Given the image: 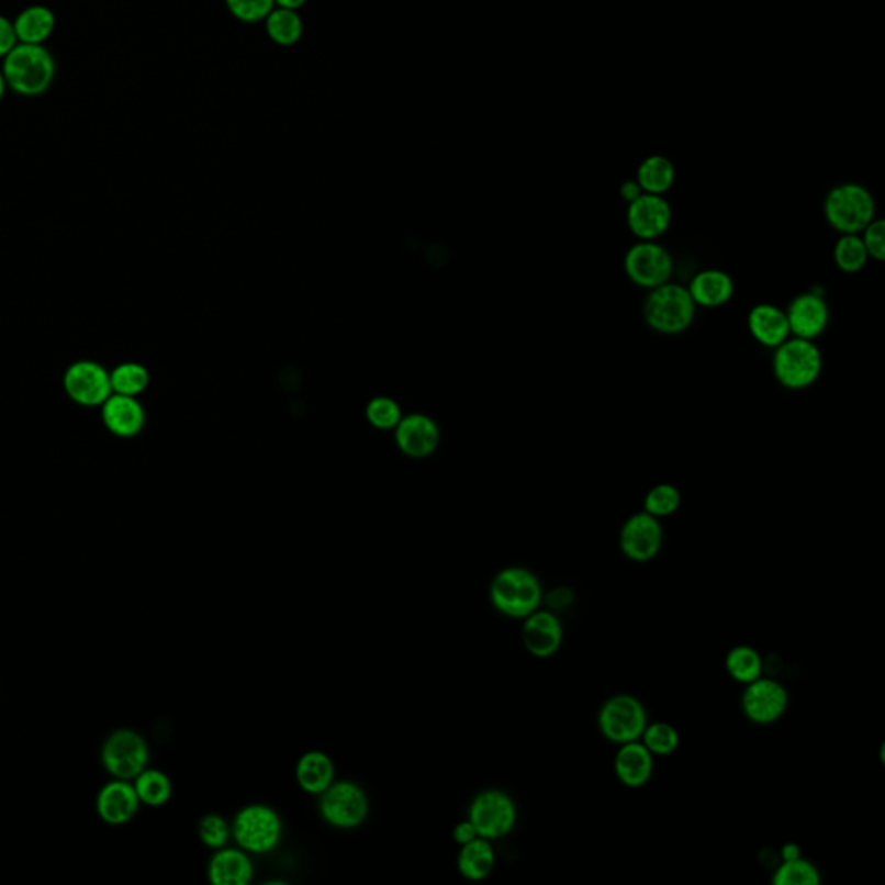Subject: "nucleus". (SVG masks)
<instances>
[{
  "label": "nucleus",
  "instance_id": "obj_35",
  "mask_svg": "<svg viewBox=\"0 0 885 885\" xmlns=\"http://www.w3.org/2000/svg\"><path fill=\"white\" fill-rule=\"evenodd\" d=\"M680 505H682V493L679 488L670 483L656 484L654 488H650L643 498V511L658 519L673 516L679 512Z\"/></svg>",
  "mask_w": 885,
  "mask_h": 885
},
{
  "label": "nucleus",
  "instance_id": "obj_3",
  "mask_svg": "<svg viewBox=\"0 0 885 885\" xmlns=\"http://www.w3.org/2000/svg\"><path fill=\"white\" fill-rule=\"evenodd\" d=\"M697 305L686 285L664 282L650 289L643 303V318L650 329L666 336L685 333L695 321Z\"/></svg>",
  "mask_w": 885,
  "mask_h": 885
},
{
  "label": "nucleus",
  "instance_id": "obj_1",
  "mask_svg": "<svg viewBox=\"0 0 885 885\" xmlns=\"http://www.w3.org/2000/svg\"><path fill=\"white\" fill-rule=\"evenodd\" d=\"M0 69L8 89L26 98L47 92L56 77V61L44 45L18 42L16 47L4 57V65Z\"/></svg>",
  "mask_w": 885,
  "mask_h": 885
},
{
  "label": "nucleus",
  "instance_id": "obj_25",
  "mask_svg": "<svg viewBox=\"0 0 885 885\" xmlns=\"http://www.w3.org/2000/svg\"><path fill=\"white\" fill-rule=\"evenodd\" d=\"M495 865L496 854L492 841L478 837L474 841L460 845L457 869L463 878L471 882L484 881L492 875Z\"/></svg>",
  "mask_w": 885,
  "mask_h": 885
},
{
  "label": "nucleus",
  "instance_id": "obj_36",
  "mask_svg": "<svg viewBox=\"0 0 885 885\" xmlns=\"http://www.w3.org/2000/svg\"><path fill=\"white\" fill-rule=\"evenodd\" d=\"M642 742L654 755H671L679 751L680 733L673 725L664 721L647 725L642 733Z\"/></svg>",
  "mask_w": 885,
  "mask_h": 885
},
{
  "label": "nucleus",
  "instance_id": "obj_27",
  "mask_svg": "<svg viewBox=\"0 0 885 885\" xmlns=\"http://www.w3.org/2000/svg\"><path fill=\"white\" fill-rule=\"evenodd\" d=\"M13 23L20 44L44 45L56 29V16L45 5H30L18 14Z\"/></svg>",
  "mask_w": 885,
  "mask_h": 885
},
{
  "label": "nucleus",
  "instance_id": "obj_14",
  "mask_svg": "<svg viewBox=\"0 0 885 885\" xmlns=\"http://www.w3.org/2000/svg\"><path fill=\"white\" fill-rule=\"evenodd\" d=\"M787 688L775 680L760 679L746 685L742 694V712L755 725H772L787 713Z\"/></svg>",
  "mask_w": 885,
  "mask_h": 885
},
{
  "label": "nucleus",
  "instance_id": "obj_13",
  "mask_svg": "<svg viewBox=\"0 0 885 885\" xmlns=\"http://www.w3.org/2000/svg\"><path fill=\"white\" fill-rule=\"evenodd\" d=\"M63 387L69 399L81 406H101L113 394L110 372L92 360L71 363L66 369Z\"/></svg>",
  "mask_w": 885,
  "mask_h": 885
},
{
  "label": "nucleus",
  "instance_id": "obj_6",
  "mask_svg": "<svg viewBox=\"0 0 885 885\" xmlns=\"http://www.w3.org/2000/svg\"><path fill=\"white\" fill-rule=\"evenodd\" d=\"M232 837L249 854H267L281 844V817L267 805H248L232 821Z\"/></svg>",
  "mask_w": 885,
  "mask_h": 885
},
{
  "label": "nucleus",
  "instance_id": "obj_21",
  "mask_svg": "<svg viewBox=\"0 0 885 885\" xmlns=\"http://www.w3.org/2000/svg\"><path fill=\"white\" fill-rule=\"evenodd\" d=\"M253 877L251 858L240 848L216 849L208 865V878L215 885H248Z\"/></svg>",
  "mask_w": 885,
  "mask_h": 885
},
{
  "label": "nucleus",
  "instance_id": "obj_2",
  "mask_svg": "<svg viewBox=\"0 0 885 885\" xmlns=\"http://www.w3.org/2000/svg\"><path fill=\"white\" fill-rule=\"evenodd\" d=\"M493 607L512 619H524L540 609L544 586L529 569L511 565L502 569L490 585Z\"/></svg>",
  "mask_w": 885,
  "mask_h": 885
},
{
  "label": "nucleus",
  "instance_id": "obj_10",
  "mask_svg": "<svg viewBox=\"0 0 885 885\" xmlns=\"http://www.w3.org/2000/svg\"><path fill=\"white\" fill-rule=\"evenodd\" d=\"M625 272L638 288L654 289L673 276V256L658 240H638L625 255Z\"/></svg>",
  "mask_w": 885,
  "mask_h": 885
},
{
  "label": "nucleus",
  "instance_id": "obj_15",
  "mask_svg": "<svg viewBox=\"0 0 885 885\" xmlns=\"http://www.w3.org/2000/svg\"><path fill=\"white\" fill-rule=\"evenodd\" d=\"M671 220L673 210L659 194L642 192L626 210V224L638 240H658L666 234Z\"/></svg>",
  "mask_w": 885,
  "mask_h": 885
},
{
  "label": "nucleus",
  "instance_id": "obj_33",
  "mask_svg": "<svg viewBox=\"0 0 885 885\" xmlns=\"http://www.w3.org/2000/svg\"><path fill=\"white\" fill-rule=\"evenodd\" d=\"M111 390L116 394L135 396L146 390L149 384V372L141 363L125 362L114 367L110 372Z\"/></svg>",
  "mask_w": 885,
  "mask_h": 885
},
{
  "label": "nucleus",
  "instance_id": "obj_9",
  "mask_svg": "<svg viewBox=\"0 0 885 885\" xmlns=\"http://www.w3.org/2000/svg\"><path fill=\"white\" fill-rule=\"evenodd\" d=\"M469 820L478 830V836L488 841H498L516 827V803L507 792L488 788L472 799L469 806Z\"/></svg>",
  "mask_w": 885,
  "mask_h": 885
},
{
  "label": "nucleus",
  "instance_id": "obj_20",
  "mask_svg": "<svg viewBox=\"0 0 885 885\" xmlns=\"http://www.w3.org/2000/svg\"><path fill=\"white\" fill-rule=\"evenodd\" d=\"M137 791L131 785V780L114 778L111 784L104 785L98 796V813L102 820L111 825H123L137 815Z\"/></svg>",
  "mask_w": 885,
  "mask_h": 885
},
{
  "label": "nucleus",
  "instance_id": "obj_43",
  "mask_svg": "<svg viewBox=\"0 0 885 885\" xmlns=\"http://www.w3.org/2000/svg\"><path fill=\"white\" fill-rule=\"evenodd\" d=\"M547 602L552 609H562L573 602V592L568 589H557L556 592L550 593Z\"/></svg>",
  "mask_w": 885,
  "mask_h": 885
},
{
  "label": "nucleus",
  "instance_id": "obj_7",
  "mask_svg": "<svg viewBox=\"0 0 885 885\" xmlns=\"http://www.w3.org/2000/svg\"><path fill=\"white\" fill-rule=\"evenodd\" d=\"M598 730L609 742H634L642 739L649 725L646 706L635 695L617 694L607 698L598 712Z\"/></svg>",
  "mask_w": 885,
  "mask_h": 885
},
{
  "label": "nucleus",
  "instance_id": "obj_46",
  "mask_svg": "<svg viewBox=\"0 0 885 885\" xmlns=\"http://www.w3.org/2000/svg\"><path fill=\"white\" fill-rule=\"evenodd\" d=\"M309 0H276L277 8L282 9H291V11H298V9L303 8Z\"/></svg>",
  "mask_w": 885,
  "mask_h": 885
},
{
  "label": "nucleus",
  "instance_id": "obj_23",
  "mask_svg": "<svg viewBox=\"0 0 885 885\" xmlns=\"http://www.w3.org/2000/svg\"><path fill=\"white\" fill-rule=\"evenodd\" d=\"M695 305L704 309H718L727 305L736 294V282L725 270H701L692 277L691 284L686 285Z\"/></svg>",
  "mask_w": 885,
  "mask_h": 885
},
{
  "label": "nucleus",
  "instance_id": "obj_30",
  "mask_svg": "<svg viewBox=\"0 0 885 885\" xmlns=\"http://www.w3.org/2000/svg\"><path fill=\"white\" fill-rule=\"evenodd\" d=\"M269 37L282 47H291L303 37V20L296 11L277 8L267 16Z\"/></svg>",
  "mask_w": 885,
  "mask_h": 885
},
{
  "label": "nucleus",
  "instance_id": "obj_37",
  "mask_svg": "<svg viewBox=\"0 0 885 885\" xmlns=\"http://www.w3.org/2000/svg\"><path fill=\"white\" fill-rule=\"evenodd\" d=\"M198 836L201 842L210 849H222L232 839V825L222 815L210 813L201 818L198 825Z\"/></svg>",
  "mask_w": 885,
  "mask_h": 885
},
{
  "label": "nucleus",
  "instance_id": "obj_47",
  "mask_svg": "<svg viewBox=\"0 0 885 885\" xmlns=\"http://www.w3.org/2000/svg\"><path fill=\"white\" fill-rule=\"evenodd\" d=\"M5 89H8V83H5L4 74H2V69H0V101L4 98Z\"/></svg>",
  "mask_w": 885,
  "mask_h": 885
},
{
  "label": "nucleus",
  "instance_id": "obj_42",
  "mask_svg": "<svg viewBox=\"0 0 885 885\" xmlns=\"http://www.w3.org/2000/svg\"><path fill=\"white\" fill-rule=\"evenodd\" d=\"M478 837H480L478 836V830H475L474 825H472L469 818L468 820L457 824L456 829H453V841L459 845L468 844V842L474 841Z\"/></svg>",
  "mask_w": 885,
  "mask_h": 885
},
{
  "label": "nucleus",
  "instance_id": "obj_41",
  "mask_svg": "<svg viewBox=\"0 0 885 885\" xmlns=\"http://www.w3.org/2000/svg\"><path fill=\"white\" fill-rule=\"evenodd\" d=\"M18 37L13 21L0 14V59H4L16 47Z\"/></svg>",
  "mask_w": 885,
  "mask_h": 885
},
{
  "label": "nucleus",
  "instance_id": "obj_26",
  "mask_svg": "<svg viewBox=\"0 0 885 885\" xmlns=\"http://www.w3.org/2000/svg\"><path fill=\"white\" fill-rule=\"evenodd\" d=\"M296 782L306 794L321 796L334 782L333 760L321 751H310L301 755L296 764Z\"/></svg>",
  "mask_w": 885,
  "mask_h": 885
},
{
  "label": "nucleus",
  "instance_id": "obj_40",
  "mask_svg": "<svg viewBox=\"0 0 885 885\" xmlns=\"http://www.w3.org/2000/svg\"><path fill=\"white\" fill-rule=\"evenodd\" d=\"M863 244H865L866 251H869L872 260H885V222L882 219H875L863 228L860 234Z\"/></svg>",
  "mask_w": 885,
  "mask_h": 885
},
{
  "label": "nucleus",
  "instance_id": "obj_11",
  "mask_svg": "<svg viewBox=\"0 0 885 885\" xmlns=\"http://www.w3.org/2000/svg\"><path fill=\"white\" fill-rule=\"evenodd\" d=\"M149 749L146 740L132 730L114 731L102 748V763L120 780H135L146 770Z\"/></svg>",
  "mask_w": 885,
  "mask_h": 885
},
{
  "label": "nucleus",
  "instance_id": "obj_38",
  "mask_svg": "<svg viewBox=\"0 0 885 885\" xmlns=\"http://www.w3.org/2000/svg\"><path fill=\"white\" fill-rule=\"evenodd\" d=\"M232 16L243 21V23H258L267 20L273 9L276 0H225Z\"/></svg>",
  "mask_w": 885,
  "mask_h": 885
},
{
  "label": "nucleus",
  "instance_id": "obj_44",
  "mask_svg": "<svg viewBox=\"0 0 885 885\" xmlns=\"http://www.w3.org/2000/svg\"><path fill=\"white\" fill-rule=\"evenodd\" d=\"M642 192L637 180H626V182H623L621 189H619V194H621L626 203H631V201L637 200L638 195L642 194Z\"/></svg>",
  "mask_w": 885,
  "mask_h": 885
},
{
  "label": "nucleus",
  "instance_id": "obj_29",
  "mask_svg": "<svg viewBox=\"0 0 885 885\" xmlns=\"http://www.w3.org/2000/svg\"><path fill=\"white\" fill-rule=\"evenodd\" d=\"M725 666L731 679L743 685L763 676V658L751 646L733 647L725 659Z\"/></svg>",
  "mask_w": 885,
  "mask_h": 885
},
{
  "label": "nucleus",
  "instance_id": "obj_32",
  "mask_svg": "<svg viewBox=\"0 0 885 885\" xmlns=\"http://www.w3.org/2000/svg\"><path fill=\"white\" fill-rule=\"evenodd\" d=\"M870 256L860 234H841L833 248V261L844 273H858L865 269Z\"/></svg>",
  "mask_w": 885,
  "mask_h": 885
},
{
  "label": "nucleus",
  "instance_id": "obj_45",
  "mask_svg": "<svg viewBox=\"0 0 885 885\" xmlns=\"http://www.w3.org/2000/svg\"><path fill=\"white\" fill-rule=\"evenodd\" d=\"M780 858H782V861L796 860V858H800L799 845L794 844V842H788V844H785L784 848L780 849Z\"/></svg>",
  "mask_w": 885,
  "mask_h": 885
},
{
  "label": "nucleus",
  "instance_id": "obj_17",
  "mask_svg": "<svg viewBox=\"0 0 885 885\" xmlns=\"http://www.w3.org/2000/svg\"><path fill=\"white\" fill-rule=\"evenodd\" d=\"M562 638V623L553 610L537 609L524 617L523 643L535 658H552L561 649Z\"/></svg>",
  "mask_w": 885,
  "mask_h": 885
},
{
  "label": "nucleus",
  "instance_id": "obj_39",
  "mask_svg": "<svg viewBox=\"0 0 885 885\" xmlns=\"http://www.w3.org/2000/svg\"><path fill=\"white\" fill-rule=\"evenodd\" d=\"M367 417L379 429H391V427L399 426L402 421L399 405L390 399H378L370 403L367 408Z\"/></svg>",
  "mask_w": 885,
  "mask_h": 885
},
{
  "label": "nucleus",
  "instance_id": "obj_18",
  "mask_svg": "<svg viewBox=\"0 0 885 885\" xmlns=\"http://www.w3.org/2000/svg\"><path fill=\"white\" fill-rule=\"evenodd\" d=\"M101 408L102 423L110 433L120 438H134L146 424L143 405L135 396L113 393L102 403Z\"/></svg>",
  "mask_w": 885,
  "mask_h": 885
},
{
  "label": "nucleus",
  "instance_id": "obj_28",
  "mask_svg": "<svg viewBox=\"0 0 885 885\" xmlns=\"http://www.w3.org/2000/svg\"><path fill=\"white\" fill-rule=\"evenodd\" d=\"M638 186L647 194L662 195L673 188L676 170L666 156L654 155L643 159L637 170Z\"/></svg>",
  "mask_w": 885,
  "mask_h": 885
},
{
  "label": "nucleus",
  "instance_id": "obj_5",
  "mask_svg": "<svg viewBox=\"0 0 885 885\" xmlns=\"http://www.w3.org/2000/svg\"><path fill=\"white\" fill-rule=\"evenodd\" d=\"M824 215L827 224L839 234H861L877 219V204L872 192L861 183H839L825 198Z\"/></svg>",
  "mask_w": 885,
  "mask_h": 885
},
{
  "label": "nucleus",
  "instance_id": "obj_31",
  "mask_svg": "<svg viewBox=\"0 0 885 885\" xmlns=\"http://www.w3.org/2000/svg\"><path fill=\"white\" fill-rule=\"evenodd\" d=\"M134 787L141 803L153 808L167 805L173 794L170 778L158 770H144L141 775L135 776Z\"/></svg>",
  "mask_w": 885,
  "mask_h": 885
},
{
  "label": "nucleus",
  "instance_id": "obj_24",
  "mask_svg": "<svg viewBox=\"0 0 885 885\" xmlns=\"http://www.w3.org/2000/svg\"><path fill=\"white\" fill-rule=\"evenodd\" d=\"M396 427V441L406 456L426 457L436 450L438 427L426 415H411L400 421Z\"/></svg>",
  "mask_w": 885,
  "mask_h": 885
},
{
  "label": "nucleus",
  "instance_id": "obj_4",
  "mask_svg": "<svg viewBox=\"0 0 885 885\" xmlns=\"http://www.w3.org/2000/svg\"><path fill=\"white\" fill-rule=\"evenodd\" d=\"M821 370L824 357L817 341L791 336L776 346L773 354V374L787 390L800 391L813 387L820 379Z\"/></svg>",
  "mask_w": 885,
  "mask_h": 885
},
{
  "label": "nucleus",
  "instance_id": "obj_8",
  "mask_svg": "<svg viewBox=\"0 0 885 885\" xmlns=\"http://www.w3.org/2000/svg\"><path fill=\"white\" fill-rule=\"evenodd\" d=\"M318 811L334 829H357L369 817V797L355 782H333L321 794Z\"/></svg>",
  "mask_w": 885,
  "mask_h": 885
},
{
  "label": "nucleus",
  "instance_id": "obj_16",
  "mask_svg": "<svg viewBox=\"0 0 885 885\" xmlns=\"http://www.w3.org/2000/svg\"><path fill=\"white\" fill-rule=\"evenodd\" d=\"M785 313H787L791 336L817 341L818 337L829 327V303L825 300L824 294L818 293L817 289L792 298Z\"/></svg>",
  "mask_w": 885,
  "mask_h": 885
},
{
  "label": "nucleus",
  "instance_id": "obj_12",
  "mask_svg": "<svg viewBox=\"0 0 885 885\" xmlns=\"http://www.w3.org/2000/svg\"><path fill=\"white\" fill-rule=\"evenodd\" d=\"M664 544V529L661 519L646 511L628 517L619 533V549L626 559L634 562H649L661 552Z\"/></svg>",
  "mask_w": 885,
  "mask_h": 885
},
{
  "label": "nucleus",
  "instance_id": "obj_19",
  "mask_svg": "<svg viewBox=\"0 0 885 885\" xmlns=\"http://www.w3.org/2000/svg\"><path fill=\"white\" fill-rule=\"evenodd\" d=\"M614 773L626 787H643L654 775V754L640 740L621 743L614 758Z\"/></svg>",
  "mask_w": 885,
  "mask_h": 885
},
{
  "label": "nucleus",
  "instance_id": "obj_22",
  "mask_svg": "<svg viewBox=\"0 0 885 885\" xmlns=\"http://www.w3.org/2000/svg\"><path fill=\"white\" fill-rule=\"evenodd\" d=\"M748 329L755 341L764 348L775 349L791 337L787 313L772 303H758L752 306L748 315Z\"/></svg>",
  "mask_w": 885,
  "mask_h": 885
},
{
  "label": "nucleus",
  "instance_id": "obj_34",
  "mask_svg": "<svg viewBox=\"0 0 885 885\" xmlns=\"http://www.w3.org/2000/svg\"><path fill=\"white\" fill-rule=\"evenodd\" d=\"M775 885H818L821 882L820 870L805 858L782 861L772 878Z\"/></svg>",
  "mask_w": 885,
  "mask_h": 885
}]
</instances>
